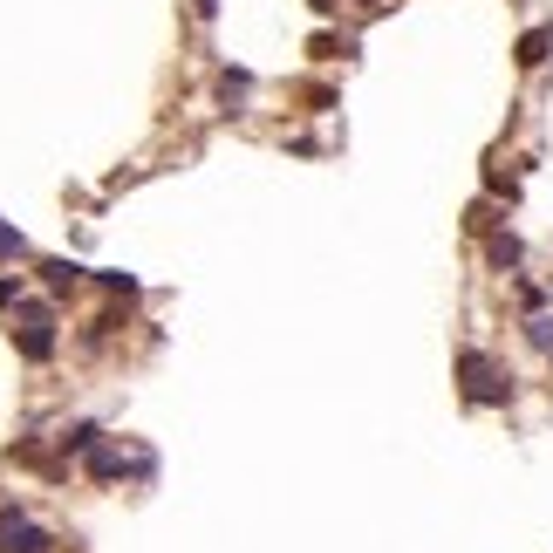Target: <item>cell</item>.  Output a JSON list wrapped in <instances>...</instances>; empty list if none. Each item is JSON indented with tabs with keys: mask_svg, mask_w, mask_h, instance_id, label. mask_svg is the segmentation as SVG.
<instances>
[{
	"mask_svg": "<svg viewBox=\"0 0 553 553\" xmlns=\"http://www.w3.org/2000/svg\"><path fill=\"white\" fill-rule=\"evenodd\" d=\"M14 349L28 362L55 356V308L48 301H14Z\"/></svg>",
	"mask_w": 553,
	"mask_h": 553,
	"instance_id": "2",
	"label": "cell"
},
{
	"mask_svg": "<svg viewBox=\"0 0 553 553\" xmlns=\"http://www.w3.org/2000/svg\"><path fill=\"white\" fill-rule=\"evenodd\" d=\"M246 89H253V76H246V69H226V76H219V96H226V103H239Z\"/></svg>",
	"mask_w": 553,
	"mask_h": 553,
	"instance_id": "11",
	"label": "cell"
},
{
	"mask_svg": "<svg viewBox=\"0 0 553 553\" xmlns=\"http://www.w3.org/2000/svg\"><path fill=\"white\" fill-rule=\"evenodd\" d=\"M308 55H315V62H335V55H356V41H335V35H315V41H308Z\"/></svg>",
	"mask_w": 553,
	"mask_h": 553,
	"instance_id": "10",
	"label": "cell"
},
{
	"mask_svg": "<svg viewBox=\"0 0 553 553\" xmlns=\"http://www.w3.org/2000/svg\"><path fill=\"white\" fill-rule=\"evenodd\" d=\"M458 390H465V403L492 410V403H513V376L485 356V349H465V356H458Z\"/></svg>",
	"mask_w": 553,
	"mask_h": 553,
	"instance_id": "1",
	"label": "cell"
},
{
	"mask_svg": "<svg viewBox=\"0 0 553 553\" xmlns=\"http://www.w3.org/2000/svg\"><path fill=\"white\" fill-rule=\"evenodd\" d=\"M96 280H103L117 301H130V294H137V274H123V267H110V274H96Z\"/></svg>",
	"mask_w": 553,
	"mask_h": 553,
	"instance_id": "12",
	"label": "cell"
},
{
	"mask_svg": "<svg viewBox=\"0 0 553 553\" xmlns=\"http://www.w3.org/2000/svg\"><path fill=\"white\" fill-rule=\"evenodd\" d=\"M526 342H533L540 356H553V315H547V308H533V321H526Z\"/></svg>",
	"mask_w": 553,
	"mask_h": 553,
	"instance_id": "8",
	"label": "cell"
},
{
	"mask_svg": "<svg viewBox=\"0 0 553 553\" xmlns=\"http://www.w3.org/2000/svg\"><path fill=\"white\" fill-rule=\"evenodd\" d=\"M96 444H103V431H96V424H69V431H62V451H82V458H89Z\"/></svg>",
	"mask_w": 553,
	"mask_h": 553,
	"instance_id": "9",
	"label": "cell"
},
{
	"mask_svg": "<svg viewBox=\"0 0 553 553\" xmlns=\"http://www.w3.org/2000/svg\"><path fill=\"white\" fill-rule=\"evenodd\" d=\"M21 253H28V239L14 233V226H0V260H21Z\"/></svg>",
	"mask_w": 553,
	"mask_h": 553,
	"instance_id": "13",
	"label": "cell"
},
{
	"mask_svg": "<svg viewBox=\"0 0 553 553\" xmlns=\"http://www.w3.org/2000/svg\"><path fill=\"white\" fill-rule=\"evenodd\" d=\"M547 48H553V28H526V35H519V69H540Z\"/></svg>",
	"mask_w": 553,
	"mask_h": 553,
	"instance_id": "5",
	"label": "cell"
},
{
	"mask_svg": "<svg viewBox=\"0 0 553 553\" xmlns=\"http://www.w3.org/2000/svg\"><path fill=\"white\" fill-rule=\"evenodd\" d=\"M41 280H48V294H69V287L82 280V267L76 260H41Z\"/></svg>",
	"mask_w": 553,
	"mask_h": 553,
	"instance_id": "7",
	"label": "cell"
},
{
	"mask_svg": "<svg viewBox=\"0 0 553 553\" xmlns=\"http://www.w3.org/2000/svg\"><path fill=\"white\" fill-rule=\"evenodd\" d=\"M0 553H48V533H41L28 513H0Z\"/></svg>",
	"mask_w": 553,
	"mask_h": 553,
	"instance_id": "3",
	"label": "cell"
},
{
	"mask_svg": "<svg viewBox=\"0 0 553 553\" xmlns=\"http://www.w3.org/2000/svg\"><path fill=\"white\" fill-rule=\"evenodd\" d=\"M192 14H198V21H212V14H219V0H192Z\"/></svg>",
	"mask_w": 553,
	"mask_h": 553,
	"instance_id": "15",
	"label": "cell"
},
{
	"mask_svg": "<svg viewBox=\"0 0 553 553\" xmlns=\"http://www.w3.org/2000/svg\"><path fill=\"white\" fill-rule=\"evenodd\" d=\"M315 14H335V0H315Z\"/></svg>",
	"mask_w": 553,
	"mask_h": 553,
	"instance_id": "16",
	"label": "cell"
},
{
	"mask_svg": "<svg viewBox=\"0 0 553 553\" xmlns=\"http://www.w3.org/2000/svg\"><path fill=\"white\" fill-rule=\"evenodd\" d=\"M21 301V280H0V308H14Z\"/></svg>",
	"mask_w": 553,
	"mask_h": 553,
	"instance_id": "14",
	"label": "cell"
},
{
	"mask_svg": "<svg viewBox=\"0 0 553 553\" xmlns=\"http://www.w3.org/2000/svg\"><path fill=\"white\" fill-rule=\"evenodd\" d=\"M369 7H376V0H369Z\"/></svg>",
	"mask_w": 553,
	"mask_h": 553,
	"instance_id": "17",
	"label": "cell"
},
{
	"mask_svg": "<svg viewBox=\"0 0 553 553\" xmlns=\"http://www.w3.org/2000/svg\"><path fill=\"white\" fill-rule=\"evenodd\" d=\"M519 253H526V246H519L513 233H492V239H485V260H492L499 274H513V267H519Z\"/></svg>",
	"mask_w": 553,
	"mask_h": 553,
	"instance_id": "4",
	"label": "cell"
},
{
	"mask_svg": "<svg viewBox=\"0 0 553 553\" xmlns=\"http://www.w3.org/2000/svg\"><path fill=\"white\" fill-rule=\"evenodd\" d=\"M89 478H96V485L123 478V451H117V444H96V451H89Z\"/></svg>",
	"mask_w": 553,
	"mask_h": 553,
	"instance_id": "6",
	"label": "cell"
}]
</instances>
